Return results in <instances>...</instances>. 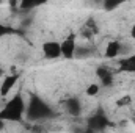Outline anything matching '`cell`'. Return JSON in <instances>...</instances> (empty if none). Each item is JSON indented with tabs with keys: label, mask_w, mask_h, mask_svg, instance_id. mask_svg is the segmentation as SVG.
Returning a JSON list of instances; mask_svg holds the SVG:
<instances>
[{
	"label": "cell",
	"mask_w": 135,
	"mask_h": 133,
	"mask_svg": "<svg viewBox=\"0 0 135 133\" xmlns=\"http://www.w3.org/2000/svg\"><path fill=\"white\" fill-rule=\"evenodd\" d=\"M25 108H27L25 100L22 99L21 94H16L0 110V119L5 122H21L25 113Z\"/></svg>",
	"instance_id": "6da1fadb"
},
{
	"label": "cell",
	"mask_w": 135,
	"mask_h": 133,
	"mask_svg": "<svg viewBox=\"0 0 135 133\" xmlns=\"http://www.w3.org/2000/svg\"><path fill=\"white\" fill-rule=\"evenodd\" d=\"M25 111H27V119L32 121V122L54 117V110L50 108V105L41 97H38L36 94L30 96V100H28V105H27Z\"/></svg>",
	"instance_id": "7a4b0ae2"
},
{
	"label": "cell",
	"mask_w": 135,
	"mask_h": 133,
	"mask_svg": "<svg viewBox=\"0 0 135 133\" xmlns=\"http://www.w3.org/2000/svg\"><path fill=\"white\" fill-rule=\"evenodd\" d=\"M108 124H110V122H108V117L105 116V113H104L102 110H98L96 113H93V114L86 119V127L91 129V130H94L96 133L105 130V127H107Z\"/></svg>",
	"instance_id": "3957f363"
},
{
	"label": "cell",
	"mask_w": 135,
	"mask_h": 133,
	"mask_svg": "<svg viewBox=\"0 0 135 133\" xmlns=\"http://www.w3.org/2000/svg\"><path fill=\"white\" fill-rule=\"evenodd\" d=\"M42 55L47 60H57L61 57V45L58 41H46L42 44Z\"/></svg>",
	"instance_id": "277c9868"
},
{
	"label": "cell",
	"mask_w": 135,
	"mask_h": 133,
	"mask_svg": "<svg viewBox=\"0 0 135 133\" xmlns=\"http://www.w3.org/2000/svg\"><path fill=\"white\" fill-rule=\"evenodd\" d=\"M61 57H65L68 60H72L75 57V50H77V45H75V36L74 34H69L68 38H65L61 42Z\"/></svg>",
	"instance_id": "5b68a950"
},
{
	"label": "cell",
	"mask_w": 135,
	"mask_h": 133,
	"mask_svg": "<svg viewBox=\"0 0 135 133\" xmlns=\"http://www.w3.org/2000/svg\"><path fill=\"white\" fill-rule=\"evenodd\" d=\"M17 80H19V74L5 75V78H3V81H2V85H0V96H2V97L8 96L9 91H11V89L14 88V85L17 83Z\"/></svg>",
	"instance_id": "8992f818"
},
{
	"label": "cell",
	"mask_w": 135,
	"mask_h": 133,
	"mask_svg": "<svg viewBox=\"0 0 135 133\" xmlns=\"http://www.w3.org/2000/svg\"><path fill=\"white\" fill-rule=\"evenodd\" d=\"M121 52H123V44H121L119 41H116V39H112V41L105 45L104 55H105V58L113 60V58H116Z\"/></svg>",
	"instance_id": "52a82bcc"
},
{
	"label": "cell",
	"mask_w": 135,
	"mask_h": 133,
	"mask_svg": "<svg viewBox=\"0 0 135 133\" xmlns=\"http://www.w3.org/2000/svg\"><path fill=\"white\" fill-rule=\"evenodd\" d=\"M96 75H98V78L101 80V83L105 86V88H110L112 85H113V80H115V77H113V74L110 72V69L105 66H99L96 69Z\"/></svg>",
	"instance_id": "ba28073f"
},
{
	"label": "cell",
	"mask_w": 135,
	"mask_h": 133,
	"mask_svg": "<svg viewBox=\"0 0 135 133\" xmlns=\"http://www.w3.org/2000/svg\"><path fill=\"white\" fill-rule=\"evenodd\" d=\"M65 106H66V111L69 116H80V113H82V103L77 97H69L65 102Z\"/></svg>",
	"instance_id": "9c48e42d"
},
{
	"label": "cell",
	"mask_w": 135,
	"mask_h": 133,
	"mask_svg": "<svg viewBox=\"0 0 135 133\" xmlns=\"http://www.w3.org/2000/svg\"><path fill=\"white\" fill-rule=\"evenodd\" d=\"M119 72H127V74H134L135 72V53L123 58L119 61V67H118Z\"/></svg>",
	"instance_id": "30bf717a"
},
{
	"label": "cell",
	"mask_w": 135,
	"mask_h": 133,
	"mask_svg": "<svg viewBox=\"0 0 135 133\" xmlns=\"http://www.w3.org/2000/svg\"><path fill=\"white\" fill-rule=\"evenodd\" d=\"M119 5H121V2H118V0H105L102 6H104L105 11H113V9H116Z\"/></svg>",
	"instance_id": "8fae6325"
},
{
	"label": "cell",
	"mask_w": 135,
	"mask_h": 133,
	"mask_svg": "<svg viewBox=\"0 0 135 133\" xmlns=\"http://www.w3.org/2000/svg\"><path fill=\"white\" fill-rule=\"evenodd\" d=\"M99 85H96V83H93V85H90L88 88H86V96H98V93H99Z\"/></svg>",
	"instance_id": "7c38bea8"
},
{
	"label": "cell",
	"mask_w": 135,
	"mask_h": 133,
	"mask_svg": "<svg viewBox=\"0 0 135 133\" xmlns=\"http://www.w3.org/2000/svg\"><path fill=\"white\" fill-rule=\"evenodd\" d=\"M131 96H124L123 99H119L118 100V106H124V105H129L131 103Z\"/></svg>",
	"instance_id": "4fadbf2b"
},
{
	"label": "cell",
	"mask_w": 135,
	"mask_h": 133,
	"mask_svg": "<svg viewBox=\"0 0 135 133\" xmlns=\"http://www.w3.org/2000/svg\"><path fill=\"white\" fill-rule=\"evenodd\" d=\"M6 33H11V30H9L8 27H5V25L0 22V38H2V36H5Z\"/></svg>",
	"instance_id": "5bb4252c"
},
{
	"label": "cell",
	"mask_w": 135,
	"mask_h": 133,
	"mask_svg": "<svg viewBox=\"0 0 135 133\" xmlns=\"http://www.w3.org/2000/svg\"><path fill=\"white\" fill-rule=\"evenodd\" d=\"M131 36H132V39L135 41V22H134V25H132V30H131Z\"/></svg>",
	"instance_id": "9a60e30c"
},
{
	"label": "cell",
	"mask_w": 135,
	"mask_h": 133,
	"mask_svg": "<svg viewBox=\"0 0 135 133\" xmlns=\"http://www.w3.org/2000/svg\"><path fill=\"white\" fill-rule=\"evenodd\" d=\"M3 129H5V121H2V119H0V132H2Z\"/></svg>",
	"instance_id": "2e32d148"
},
{
	"label": "cell",
	"mask_w": 135,
	"mask_h": 133,
	"mask_svg": "<svg viewBox=\"0 0 135 133\" xmlns=\"http://www.w3.org/2000/svg\"><path fill=\"white\" fill-rule=\"evenodd\" d=\"M83 133H96V132H94V130H91V129H88V127H86V129H85V130H83Z\"/></svg>",
	"instance_id": "e0dca14e"
},
{
	"label": "cell",
	"mask_w": 135,
	"mask_h": 133,
	"mask_svg": "<svg viewBox=\"0 0 135 133\" xmlns=\"http://www.w3.org/2000/svg\"><path fill=\"white\" fill-rule=\"evenodd\" d=\"M0 75H3V69H2V66H0Z\"/></svg>",
	"instance_id": "ac0fdd59"
},
{
	"label": "cell",
	"mask_w": 135,
	"mask_h": 133,
	"mask_svg": "<svg viewBox=\"0 0 135 133\" xmlns=\"http://www.w3.org/2000/svg\"><path fill=\"white\" fill-rule=\"evenodd\" d=\"M132 121H134V124H135V114H134V116H132Z\"/></svg>",
	"instance_id": "d6986e66"
},
{
	"label": "cell",
	"mask_w": 135,
	"mask_h": 133,
	"mask_svg": "<svg viewBox=\"0 0 135 133\" xmlns=\"http://www.w3.org/2000/svg\"><path fill=\"white\" fill-rule=\"evenodd\" d=\"M0 5H2V2H0Z\"/></svg>",
	"instance_id": "ffe728a7"
}]
</instances>
